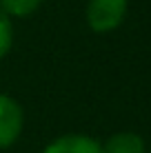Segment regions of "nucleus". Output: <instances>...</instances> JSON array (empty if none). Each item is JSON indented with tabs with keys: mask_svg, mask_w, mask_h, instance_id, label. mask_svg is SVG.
I'll list each match as a JSON object with an SVG mask.
<instances>
[{
	"mask_svg": "<svg viewBox=\"0 0 151 153\" xmlns=\"http://www.w3.org/2000/svg\"><path fill=\"white\" fill-rule=\"evenodd\" d=\"M40 4L42 0H0V9L7 16H16V18H27L36 13Z\"/></svg>",
	"mask_w": 151,
	"mask_h": 153,
	"instance_id": "obj_5",
	"label": "nucleus"
},
{
	"mask_svg": "<svg viewBox=\"0 0 151 153\" xmlns=\"http://www.w3.org/2000/svg\"><path fill=\"white\" fill-rule=\"evenodd\" d=\"M102 153H144V142L138 133H116L107 140V144L102 146Z\"/></svg>",
	"mask_w": 151,
	"mask_h": 153,
	"instance_id": "obj_4",
	"label": "nucleus"
},
{
	"mask_svg": "<svg viewBox=\"0 0 151 153\" xmlns=\"http://www.w3.org/2000/svg\"><path fill=\"white\" fill-rule=\"evenodd\" d=\"M13 45V27H11V18L0 9V60L9 53Z\"/></svg>",
	"mask_w": 151,
	"mask_h": 153,
	"instance_id": "obj_6",
	"label": "nucleus"
},
{
	"mask_svg": "<svg viewBox=\"0 0 151 153\" xmlns=\"http://www.w3.org/2000/svg\"><path fill=\"white\" fill-rule=\"evenodd\" d=\"M25 113L18 100L0 93V149L11 146L22 133Z\"/></svg>",
	"mask_w": 151,
	"mask_h": 153,
	"instance_id": "obj_2",
	"label": "nucleus"
},
{
	"mask_svg": "<svg viewBox=\"0 0 151 153\" xmlns=\"http://www.w3.org/2000/svg\"><path fill=\"white\" fill-rule=\"evenodd\" d=\"M85 13L87 25L96 33H109L122 25L127 16V0H89Z\"/></svg>",
	"mask_w": 151,
	"mask_h": 153,
	"instance_id": "obj_1",
	"label": "nucleus"
},
{
	"mask_svg": "<svg viewBox=\"0 0 151 153\" xmlns=\"http://www.w3.org/2000/svg\"><path fill=\"white\" fill-rule=\"evenodd\" d=\"M42 153H102V146L89 135H62Z\"/></svg>",
	"mask_w": 151,
	"mask_h": 153,
	"instance_id": "obj_3",
	"label": "nucleus"
}]
</instances>
